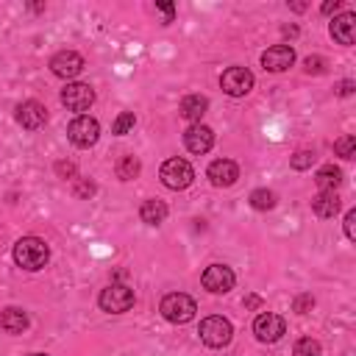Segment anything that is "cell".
<instances>
[{
    "mask_svg": "<svg viewBox=\"0 0 356 356\" xmlns=\"http://www.w3.org/2000/svg\"><path fill=\"white\" fill-rule=\"evenodd\" d=\"M50 259V248L44 245V239L39 236H22L17 245H14V261L22 267V270H42Z\"/></svg>",
    "mask_w": 356,
    "mask_h": 356,
    "instance_id": "cell-1",
    "label": "cell"
},
{
    "mask_svg": "<svg viewBox=\"0 0 356 356\" xmlns=\"http://www.w3.org/2000/svg\"><path fill=\"white\" fill-rule=\"evenodd\" d=\"M159 312H161V317H164L167 323L184 325V323H189V320L195 317L197 303H195L189 295H184V292H170V295H164V298H161Z\"/></svg>",
    "mask_w": 356,
    "mask_h": 356,
    "instance_id": "cell-2",
    "label": "cell"
},
{
    "mask_svg": "<svg viewBox=\"0 0 356 356\" xmlns=\"http://www.w3.org/2000/svg\"><path fill=\"white\" fill-rule=\"evenodd\" d=\"M161 184L167 186V189H186L189 184H192V178H195V170H192V164L186 161V159H167L164 164H161Z\"/></svg>",
    "mask_w": 356,
    "mask_h": 356,
    "instance_id": "cell-3",
    "label": "cell"
},
{
    "mask_svg": "<svg viewBox=\"0 0 356 356\" xmlns=\"http://www.w3.org/2000/svg\"><path fill=\"white\" fill-rule=\"evenodd\" d=\"M97 303H100V309L108 312V314H122V312H128V309L134 306V289L125 286V284H108V286L100 292Z\"/></svg>",
    "mask_w": 356,
    "mask_h": 356,
    "instance_id": "cell-4",
    "label": "cell"
},
{
    "mask_svg": "<svg viewBox=\"0 0 356 356\" xmlns=\"http://www.w3.org/2000/svg\"><path fill=\"white\" fill-rule=\"evenodd\" d=\"M200 339L209 345V348H222V345H228L231 342V337H234V325L225 320V317H220V314H211V317H206L203 323H200Z\"/></svg>",
    "mask_w": 356,
    "mask_h": 356,
    "instance_id": "cell-5",
    "label": "cell"
},
{
    "mask_svg": "<svg viewBox=\"0 0 356 356\" xmlns=\"http://www.w3.org/2000/svg\"><path fill=\"white\" fill-rule=\"evenodd\" d=\"M67 136H70V142H72L75 147H92V145L97 142V136H100V125H97V120L89 117V114H78V117L70 122Z\"/></svg>",
    "mask_w": 356,
    "mask_h": 356,
    "instance_id": "cell-6",
    "label": "cell"
},
{
    "mask_svg": "<svg viewBox=\"0 0 356 356\" xmlns=\"http://www.w3.org/2000/svg\"><path fill=\"white\" fill-rule=\"evenodd\" d=\"M234 270L228 267V264H209L206 270H203V278H200V284H203V289H209L211 295H225V292H231L234 289Z\"/></svg>",
    "mask_w": 356,
    "mask_h": 356,
    "instance_id": "cell-7",
    "label": "cell"
},
{
    "mask_svg": "<svg viewBox=\"0 0 356 356\" xmlns=\"http://www.w3.org/2000/svg\"><path fill=\"white\" fill-rule=\"evenodd\" d=\"M220 86H222L225 95L242 97V95H248L253 89V72L248 67H228L222 72V78H220Z\"/></svg>",
    "mask_w": 356,
    "mask_h": 356,
    "instance_id": "cell-8",
    "label": "cell"
},
{
    "mask_svg": "<svg viewBox=\"0 0 356 356\" xmlns=\"http://www.w3.org/2000/svg\"><path fill=\"white\" fill-rule=\"evenodd\" d=\"M253 334L259 342H278L286 334V323H284V317H278L273 312H261L253 320Z\"/></svg>",
    "mask_w": 356,
    "mask_h": 356,
    "instance_id": "cell-9",
    "label": "cell"
},
{
    "mask_svg": "<svg viewBox=\"0 0 356 356\" xmlns=\"http://www.w3.org/2000/svg\"><path fill=\"white\" fill-rule=\"evenodd\" d=\"M61 103L70 108V111H86L92 103H95V89L89 83H67L61 89Z\"/></svg>",
    "mask_w": 356,
    "mask_h": 356,
    "instance_id": "cell-10",
    "label": "cell"
},
{
    "mask_svg": "<svg viewBox=\"0 0 356 356\" xmlns=\"http://www.w3.org/2000/svg\"><path fill=\"white\" fill-rule=\"evenodd\" d=\"M295 64V50L292 44H273L261 53V67L270 72H284Z\"/></svg>",
    "mask_w": 356,
    "mask_h": 356,
    "instance_id": "cell-11",
    "label": "cell"
},
{
    "mask_svg": "<svg viewBox=\"0 0 356 356\" xmlns=\"http://www.w3.org/2000/svg\"><path fill=\"white\" fill-rule=\"evenodd\" d=\"M83 70V58L75 53V50H61V53H56L53 58H50V72L56 75V78H75L78 72Z\"/></svg>",
    "mask_w": 356,
    "mask_h": 356,
    "instance_id": "cell-12",
    "label": "cell"
},
{
    "mask_svg": "<svg viewBox=\"0 0 356 356\" xmlns=\"http://www.w3.org/2000/svg\"><path fill=\"white\" fill-rule=\"evenodd\" d=\"M184 145H186L189 153H209L211 145H214V131L209 125L195 122V125H189L184 131Z\"/></svg>",
    "mask_w": 356,
    "mask_h": 356,
    "instance_id": "cell-13",
    "label": "cell"
},
{
    "mask_svg": "<svg viewBox=\"0 0 356 356\" xmlns=\"http://www.w3.org/2000/svg\"><path fill=\"white\" fill-rule=\"evenodd\" d=\"M17 122L28 131H36L47 122V108L39 100H25V103L17 106Z\"/></svg>",
    "mask_w": 356,
    "mask_h": 356,
    "instance_id": "cell-14",
    "label": "cell"
},
{
    "mask_svg": "<svg viewBox=\"0 0 356 356\" xmlns=\"http://www.w3.org/2000/svg\"><path fill=\"white\" fill-rule=\"evenodd\" d=\"M206 175H209V181H211L214 186H231V184H236V178H239V167H236V161H231V159H217V161L209 164Z\"/></svg>",
    "mask_w": 356,
    "mask_h": 356,
    "instance_id": "cell-15",
    "label": "cell"
},
{
    "mask_svg": "<svg viewBox=\"0 0 356 356\" xmlns=\"http://www.w3.org/2000/svg\"><path fill=\"white\" fill-rule=\"evenodd\" d=\"M331 36L339 42V44H353L356 42V14L353 11H345L339 17H334L331 22Z\"/></svg>",
    "mask_w": 356,
    "mask_h": 356,
    "instance_id": "cell-16",
    "label": "cell"
},
{
    "mask_svg": "<svg viewBox=\"0 0 356 356\" xmlns=\"http://www.w3.org/2000/svg\"><path fill=\"white\" fill-rule=\"evenodd\" d=\"M312 211L317 214V217H334L337 211H339V195L337 192H317L314 197H312Z\"/></svg>",
    "mask_w": 356,
    "mask_h": 356,
    "instance_id": "cell-17",
    "label": "cell"
},
{
    "mask_svg": "<svg viewBox=\"0 0 356 356\" xmlns=\"http://www.w3.org/2000/svg\"><path fill=\"white\" fill-rule=\"evenodd\" d=\"M0 328L8 331V334H22L28 328V314L22 309H17V306H8L0 314Z\"/></svg>",
    "mask_w": 356,
    "mask_h": 356,
    "instance_id": "cell-18",
    "label": "cell"
},
{
    "mask_svg": "<svg viewBox=\"0 0 356 356\" xmlns=\"http://www.w3.org/2000/svg\"><path fill=\"white\" fill-rule=\"evenodd\" d=\"M206 108H209V100L203 95H189V97L181 100V117L189 120L192 125L200 122V117L206 114Z\"/></svg>",
    "mask_w": 356,
    "mask_h": 356,
    "instance_id": "cell-19",
    "label": "cell"
},
{
    "mask_svg": "<svg viewBox=\"0 0 356 356\" xmlns=\"http://www.w3.org/2000/svg\"><path fill=\"white\" fill-rule=\"evenodd\" d=\"M139 217H142V222H147V225L164 222V220H167V206H164V200H156V197L145 200V203L139 206Z\"/></svg>",
    "mask_w": 356,
    "mask_h": 356,
    "instance_id": "cell-20",
    "label": "cell"
},
{
    "mask_svg": "<svg viewBox=\"0 0 356 356\" xmlns=\"http://www.w3.org/2000/svg\"><path fill=\"white\" fill-rule=\"evenodd\" d=\"M314 184L320 186V192H334V189L342 184V170H339V167H334V164H325V167H320V170H317Z\"/></svg>",
    "mask_w": 356,
    "mask_h": 356,
    "instance_id": "cell-21",
    "label": "cell"
},
{
    "mask_svg": "<svg viewBox=\"0 0 356 356\" xmlns=\"http://www.w3.org/2000/svg\"><path fill=\"white\" fill-rule=\"evenodd\" d=\"M117 178L120 181H134L136 175H139V170H142V164H139V159L136 156H122L120 161H117Z\"/></svg>",
    "mask_w": 356,
    "mask_h": 356,
    "instance_id": "cell-22",
    "label": "cell"
},
{
    "mask_svg": "<svg viewBox=\"0 0 356 356\" xmlns=\"http://www.w3.org/2000/svg\"><path fill=\"white\" fill-rule=\"evenodd\" d=\"M278 203V195L273 189H253L250 192V206L259 209V211H267V209H275Z\"/></svg>",
    "mask_w": 356,
    "mask_h": 356,
    "instance_id": "cell-23",
    "label": "cell"
},
{
    "mask_svg": "<svg viewBox=\"0 0 356 356\" xmlns=\"http://www.w3.org/2000/svg\"><path fill=\"white\" fill-rule=\"evenodd\" d=\"M334 153L342 156V159H353L356 156V136L353 134H345L334 142Z\"/></svg>",
    "mask_w": 356,
    "mask_h": 356,
    "instance_id": "cell-24",
    "label": "cell"
},
{
    "mask_svg": "<svg viewBox=\"0 0 356 356\" xmlns=\"http://www.w3.org/2000/svg\"><path fill=\"white\" fill-rule=\"evenodd\" d=\"M292 353H295V356H320V353H323V348H320V342H317V339L303 337V339H298V342H295Z\"/></svg>",
    "mask_w": 356,
    "mask_h": 356,
    "instance_id": "cell-25",
    "label": "cell"
},
{
    "mask_svg": "<svg viewBox=\"0 0 356 356\" xmlns=\"http://www.w3.org/2000/svg\"><path fill=\"white\" fill-rule=\"evenodd\" d=\"M134 122H136L134 111H122V114L114 120V125H111V134H117V136H125V134L134 128Z\"/></svg>",
    "mask_w": 356,
    "mask_h": 356,
    "instance_id": "cell-26",
    "label": "cell"
},
{
    "mask_svg": "<svg viewBox=\"0 0 356 356\" xmlns=\"http://www.w3.org/2000/svg\"><path fill=\"white\" fill-rule=\"evenodd\" d=\"M289 164H292V170H309V167L314 164V153H312V150H298V153L289 159Z\"/></svg>",
    "mask_w": 356,
    "mask_h": 356,
    "instance_id": "cell-27",
    "label": "cell"
},
{
    "mask_svg": "<svg viewBox=\"0 0 356 356\" xmlns=\"http://www.w3.org/2000/svg\"><path fill=\"white\" fill-rule=\"evenodd\" d=\"M303 70L309 75H320V72H325V58L323 56H309V58H303Z\"/></svg>",
    "mask_w": 356,
    "mask_h": 356,
    "instance_id": "cell-28",
    "label": "cell"
},
{
    "mask_svg": "<svg viewBox=\"0 0 356 356\" xmlns=\"http://www.w3.org/2000/svg\"><path fill=\"white\" fill-rule=\"evenodd\" d=\"M292 309H295L298 314H306V312L314 309V298H312V295H298V298L292 300Z\"/></svg>",
    "mask_w": 356,
    "mask_h": 356,
    "instance_id": "cell-29",
    "label": "cell"
},
{
    "mask_svg": "<svg viewBox=\"0 0 356 356\" xmlns=\"http://www.w3.org/2000/svg\"><path fill=\"white\" fill-rule=\"evenodd\" d=\"M78 197H89V195H95V184L92 181H86V178H75V189H72Z\"/></svg>",
    "mask_w": 356,
    "mask_h": 356,
    "instance_id": "cell-30",
    "label": "cell"
},
{
    "mask_svg": "<svg viewBox=\"0 0 356 356\" xmlns=\"http://www.w3.org/2000/svg\"><path fill=\"white\" fill-rule=\"evenodd\" d=\"M345 236L348 239H356V211L353 209L345 214Z\"/></svg>",
    "mask_w": 356,
    "mask_h": 356,
    "instance_id": "cell-31",
    "label": "cell"
},
{
    "mask_svg": "<svg viewBox=\"0 0 356 356\" xmlns=\"http://www.w3.org/2000/svg\"><path fill=\"white\" fill-rule=\"evenodd\" d=\"M56 172H58L61 178H75V164H70V161H58V164H56Z\"/></svg>",
    "mask_w": 356,
    "mask_h": 356,
    "instance_id": "cell-32",
    "label": "cell"
},
{
    "mask_svg": "<svg viewBox=\"0 0 356 356\" xmlns=\"http://www.w3.org/2000/svg\"><path fill=\"white\" fill-rule=\"evenodd\" d=\"M156 8L164 14V19H167V22H170V19H172V14H175V6H172V3H156Z\"/></svg>",
    "mask_w": 356,
    "mask_h": 356,
    "instance_id": "cell-33",
    "label": "cell"
},
{
    "mask_svg": "<svg viewBox=\"0 0 356 356\" xmlns=\"http://www.w3.org/2000/svg\"><path fill=\"white\" fill-rule=\"evenodd\" d=\"M242 303H245V309H259V306H261V298H259V295H248Z\"/></svg>",
    "mask_w": 356,
    "mask_h": 356,
    "instance_id": "cell-34",
    "label": "cell"
},
{
    "mask_svg": "<svg viewBox=\"0 0 356 356\" xmlns=\"http://www.w3.org/2000/svg\"><path fill=\"white\" fill-rule=\"evenodd\" d=\"M342 97H348V95H353V81H342L339 83V89H337Z\"/></svg>",
    "mask_w": 356,
    "mask_h": 356,
    "instance_id": "cell-35",
    "label": "cell"
},
{
    "mask_svg": "<svg viewBox=\"0 0 356 356\" xmlns=\"http://www.w3.org/2000/svg\"><path fill=\"white\" fill-rule=\"evenodd\" d=\"M339 8H342L339 0H334V3H323V14H334V11H339Z\"/></svg>",
    "mask_w": 356,
    "mask_h": 356,
    "instance_id": "cell-36",
    "label": "cell"
},
{
    "mask_svg": "<svg viewBox=\"0 0 356 356\" xmlns=\"http://www.w3.org/2000/svg\"><path fill=\"white\" fill-rule=\"evenodd\" d=\"M31 356H47V353H31Z\"/></svg>",
    "mask_w": 356,
    "mask_h": 356,
    "instance_id": "cell-37",
    "label": "cell"
}]
</instances>
